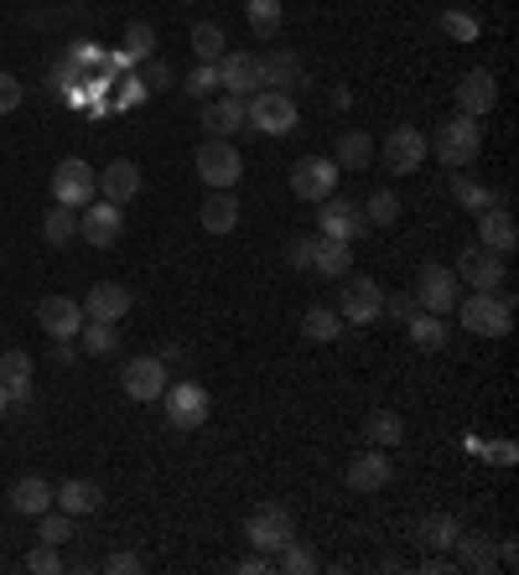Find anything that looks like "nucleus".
Returning a JSON list of instances; mask_svg holds the SVG:
<instances>
[{
  "mask_svg": "<svg viewBox=\"0 0 519 575\" xmlns=\"http://www.w3.org/2000/svg\"><path fill=\"white\" fill-rule=\"evenodd\" d=\"M36 524H42V544H68L73 540V513H63V508H57V513H36Z\"/></svg>",
  "mask_w": 519,
  "mask_h": 575,
  "instance_id": "79ce46f5",
  "label": "nucleus"
},
{
  "mask_svg": "<svg viewBox=\"0 0 519 575\" xmlns=\"http://www.w3.org/2000/svg\"><path fill=\"white\" fill-rule=\"evenodd\" d=\"M219 88V73H213V63H198V68L182 78V94H192V99H208Z\"/></svg>",
  "mask_w": 519,
  "mask_h": 575,
  "instance_id": "a18cd8bd",
  "label": "nucleus"
},
{
  "mask_svg": "<svg viewBox=\"0 0 519 575\" xmlns=\"http://www.w3.org/2000/svg\"><path fill=\"white\" fill-rule=\"evenodd\" d=\"M161 409L177 430H198V425H208V390L198 379H177L161 390Z\"/></svg>",
  "mask_w": 519,
  "mask_h": 575,
  "instance_id": "39448f33",
  "label": "nucleus"
},
{
  "mask_svg": "<svg viewBox=\"0 0 519 575\" xmlns=\"http://www.w3.org/2000/svg\"><path fill=\"white\" fill-rule=\"evenodd\" d=\"M240 571H244V575H271V571H276V560H271V555H250Z\"/></svg>",
  "mask_w": 519,
  "mask_h": 575,
  "instance_id": "6e6d98bb",
  "label": "nucleus"
},
{
  "mask_svg": "<svg viewBox=\"0 0 519 575\" xmlns=\"http://www.w3.org/2000/svg\"><path fill=\"white\" fill-rule=\"evenodd\" d=\"M301 338H311V342L343 338V317H338V311H328V306H311L307 317H301Z\"/></svg>",
  "mask_w": 519,
  "mask_h": 575,
  "instance_id": "58836bf2",
  "label": "nucleus"
},
{
  "mask_svg": "<svg viewBox=\"0 0 519 575\" xmlns=\"http://www.w3.org/2000/svg\"><path fill=\"white\" fill-rule=\"evenodd\" d=\"M0 384L11 394V405H32V358L0 353Z\"/></svg>",
  "mask_w": 519,
  "mask_h": 575,
  "instance_id": "cd10ccee",
  "label": "nucleus"
},
{
  "mask_svg": "<svg viewBox=\"0 0 519 575\" xmlns=\"http://www.w3.org/2000/svg\"><path fill=\"white\" fill-rule=\"evenodd\" d=\"M198 223L208 234H234L240 228V198H229V187H213V198L198 203Z\"/></svg>",
  "mask_w": 519,
  "mask_h": 575,
  "instance_id": "a878e982",
  "label": "nucleus"
},
{
  "mask_svg": "<svg viewBox=\"0 0 519 575\" xmlns=\"http://www.w3.org/2000/svg\"><path fill=\"white\" fill-rule=\"evenodd\" d=\"M11 508L27 513V519L47 513V508H52V482H42V477H21L17 488H11Z\"/></svg>",
  "mask_w": 519,
  "mask_h": 575,
  "instance_id": "473e14b6",
  "label": "nucleus"
},
{
  "mask_svg": "<svg viewBox=\"0 0 519 575\" xmlns=\"http://www.w3.org/2000/svg\"><path fill=\"white\" fill-rule=\"evenodd\" d=\"M213 73H219V88H229L234 99H250L255 88H265V73H260L255 52H224V57L213 63Z\"/></svg>",
  "mask_w": 519,
  "mask_h": 575,
  "instance_id": "dca6fc26",
  "label": "nucleus"
},
{
  "mask_svg": "<svg viewBox=\"0 0 519 575\" xmlns=\"http://www.w3.org/2000/svg\"><path fill=\"white\" fill-rule=\"evenodd\" d=\"M244 17H250V32L255 36H276L280 21H286V6L280 0H244Z\"/></svg>",
  "mask_w": 519,
  "mask_h": 575,
  "instance_id": "c9c22d12",
  "label": "nucleus"
},
{
  "mask_svg": "<svg viewBox=\"0 0 519 575\" xmlns=\"http://www.w3.org/2000/svg\"><path fill=\"white\" fill-rule=\"evenodd\" d=\"M260 73H265V84L280 88V94H296V88L307 84V73H301V57H296V52H271V57H260Z\"/></svg>",
  "mask_w": 519,
  "mask_h": 575,
  "instance_id": "bb28decb",
  "label": "nucleus"
},
{
  "mask_svg": "<svg viewBox=\"0 0 519 575\" xmlns=\"http://www.w3.org/2000/svg\"><path fill=\"white\" fill-rule=\"evenodd\" d=\"M244 534H250V544H255L260 555H276L286 540H296V524H292V508L280 503H260L255 513H250V524H244Z\"/></svg>",
  "mask_w": 519,
  "mask_h": 575,
  "instance_id": "423d86ee",
  "label": "nucleus"
},
{
  "mask_svg": "<svg viewBox=\"0 0 519 575\" xmlns=\"http://www.w3.org/2000/svg\"><path fill=\"white\" fill-rule=\"evenodd\" d=\"M78 306H84V322H115L120 327L125 317H130V290H125L120 280H99Z\"/></svg>",
  "mask_w": 519,
  "mask_h": 575,
  "instance_id": "f3484780",
  "label": "nucleus"
},
{
  "mask_svg": "<svg viewBox=\"0 0 519 575\" xmlns=\"http://www.w3.org/2000/svg\"><path fill=\"white\" fill-rule=\"evenodd\" d=\"M359 213H363V223H374V228H390V223L400 219V198L390 192V187H374V192H369V203H359Z\"/></svg>",
  "mask_w": 519,
  "mask_h": 575,
  "instance_id": "e433bc0d",
  "label": "nucleus"
},
{
  "mask_svg": "<svg viewBox=\"0 0 519 575\" xmlns=\"http://www.w3.org/2000/svg\"><path fill=\"white\" fill-rule=\"evenodd\" d=\"M94 198H99V171L88 167V161H78V156L57 161V171H52V203L88 207Z\"/></svg>",
  "mask_w": 519,
  "mask_h": 575,
  "instance_id": "20e7f679",
  "label": "nucleus"
},
{
  "mask_svg": "<svg viewBox=\"0 0 519 575\" xmlns=\"http://www.w3.org/2000/svg\"><path fill=\"white\" fill-rule=\"evenodd\" d=\"M457 317H463V327L478 332V338H509V327H515V301L499 296V290H473V296H457Z\"/></svg>",
  "mask_w": 519,
  "mask_h": 575,
  "instance_id": "f257e3e1",
  "label": "nucleus"
},
{
  "mask_svg": "<svg viewBox=\"0 0 519 575\" xmlns=\"http://www.w3.org/2000/svg\"><path fill=\"white\" fill-rule=\"evenodd\" d=\"M99 198H104V203H115V207L136 203V198H140V167H136V161L115 156V161L99 171Z\"/></svg>",
  "mask_w": 519,
  "mask_h": 575,
  "instance_id": "4be33fe9",
  "label": "nucleus"
},
{
  "mask_svg": "<svg viewBox=\"0 0 519 575\" xmlns=\"http://www.w3.org/2000/svg\"><path fill=\"white\" fill-rule=\"evenodd\" d=\"M182 6H192V0H182Z\"/></svg>",
  "mask_w": 519,
  "mask_h": 575,
  "instance_id": "bf43d9fd",
  "label": "nucleus"
},
{
  "mask_svg": "<svg viewBox=\"0 0 519 575\" xmlns=\"http://www.w3.org/2000/svg\"><path fill=\"white\" fill-rule=\"evenodd\" d=\"M125 52H130L136 63H146V57L156 52V32L146 26V21H130V26H125Z\"/></svg>",
  "mask_w": 519,
  "mask_h": 575,
  "instance_id": "c03bdc74",
  "label": "nucleus"
},
{
  "mask_svg": "<svg viewBox=\"0 0 519 575\" xmlns=\"http://www.w3.org/2000/svg\"><path fill=\"white\" fill-rule=\"evenodd\" d=\"M405 338H411L421 353H436V348H447V322L432 317V311H415V317H405Z\"/></svg>",
  "mask_w": 519,
  "mask_h": 575,
  "instance_id": "7c9ffc66",
  "label": "nucleus"
},
{
  "mask_svg": "<svg viewBox=\"0 0 519 575\" xmlns=\"http://www.w3.org/2000/svg\"><path fill=\"white\" fill-rule=\"evenodd\" d=\"M198 182H208V187H234L244 177V156L229 146V140H213L208 136L203 146H198Z\"/></svg>",
  "mask_w": 519,
  "mask_h": 575,
  "instance_id": "6e6552de",
  "label": "nucleus"
},
{
  "mask_svg": "<svg viewBox=\"0 0 519 575\" xmlns=\"http://www.w3.org/2000/svg\"><path fill=\"white\" fill-rule=\"evenodd\" d=\"M36 322H42V332L52 342H73L84 332V306L73 301V296H42L36 301Z\"/></svg>",
  "mask_w": 519,
  "mask_h": 575,
  "instance_id": "4468645a",
  "label": "nucleus"
},
{
  "mask_svg": "<svg viewBox=\"0 0 519 575\" xmlns=\"http://www.w3.org/2000/svg\"><path fill=\"white\" fill-rule=\"evenodd\" d=\"M515 560H519V544L504 540V544H499V565H504V571H515Z\"/></svg>",
  "mask_w": 519,
  "mask_h": 575,
  "instance_id": "4d7b16f0",
  "label": "nucleus"
},
{
  "mask_svg": "<svg viewBox=\"0 0 519 575\" xmlns=\"http://www.w3.org/2000/svg\"><path fill=\"white\" fill-rule=\"evenodd\" d=\"M488 461H494V467H509V461H515V440H494V446H488Z\"/></svg>",
  "mask_w": 519,
  "mask_h": 575,
  "instance_id": "5fc2aeb1",
  "label": "nucleus"
},
{
  "mask_svg": "<svg viewBox=\"0 0 519 575\" xmlns=\"http://www.w3.org/2000/svg\"><path fill=\"white\" fill-rule=\"evenodd\" d=\"M311 270L328 275V280H348L353 270V249H348L343 238H317V254H311Z\"/></svg>",
  "mask_w": 519,
  "mask_h": 575,
  "instance_id": "c85d7f7f",
  "label": "nucleus"
},
{
  "mask_svg": "<svg viewBox=\"0 0 519 575\" xmlns=\"http://www.w3.org/2000/svg\"><path fill=\"white\" fill-rule=\"evenodd\" d=\"M120 390L130 394V400H140V405H156L161 400V390H167V363L161 358H130L120 369Z\"/></svg>",
  "mask_w": 519,
  "mask_h": 575,
  "instance_id": "2eb2a0df",
  "label": "nucleus"
},
{
  "mask_svg": "<svg viewBox=\"0 0 519 575\" xmlns=\"http://www.w3.org/2000/svg\"><path fill=\"white\" fill-rule=\"evenodd\" d=\"M84 353L88 358H104V353H115V342H120V332H115V322H84Z\"/></svg>",
  "mask_w": 519,
  "mask_h": 575,
  "instance_id": "a19ab883",
  "label": "nucleus"
},
{
  "mask_svg": "<svg viewBox=\"0 0 519 575\" xmlns=\"http://www.w3.org/2000/svg\"><path fill=\"white\" fill-rule=\"evenodd\" d=\"M442 32L457 36V42H478V21L467 11H442Z\"/></svg>",
  "mask_w": 519,
  "mask_h": 575,
  "instance_id": "49530a36",
  "label": "nucleus"
},
{
  "mask_svg": "<svg viewBox=\"0 0 519 575\" xmlns=\"http://www.w3.org/2000/svg\"><path fill=\"white\" fill-rule=\"evenodd\" d=\"M27 571H36V575H57V571H63V560H57V544H36L32 555H27Z\"/></svg>",
  "mask_w": 519,
  "mask_h": 575,
  "instance_id": "09e8293b",
  "label": "nucleus"
},
{
  "mask_svg": "<svg viewBox=\"0 0 519 575\" xmlns=\"http://www.w3.org/2000/svg\"><path fill=\"white\" fill-rule=\"evenodd\" d=\"M6 409H11V394H6V384H0V415H6Z\"/></svg>",
  "mask_w": 519,
  "mask_h": 575,
  "instance_id": "13d9d810",
  "label": "nucleus"
},
{
  "mask_svg": "<svg viewBox=\"0 0 519 575\" xmlns=\"http://www.w3.org/2000/svg\"><path fill=\"white\" fill-rule=\"evenodd\" d=\"M192 52H198V63H219V57H224V26H219V21H198V26H192Z\"/></svg>",
  "mask_w": 519,
  "mask_h": 575,
  "instance_id": "4c0bfd02",
  "label": "nucleus"
},
{
  "mask_svg": "<svg viewBox=\"0 0 519 575\" xmlns=\"http://www.w3.org/2000/svg\"><path fill=\"white\" fill-rule=\"evenodd\" d=\"M146 88H151V94H161V88H172V68H167V63H161V57H146Z\"/></svg>",
  "mask_w": 519,
  "mask_h": 575,
  "instance_id": "3c124183",
  "label": "nucleus"
},
{
  "mask_svg": "<svg viewBox=\"0 0 519 575\" xmlns=\"http://www.w3.org/2000/svg\"><path fill=\"white\" fill-rule=\"evenodd\" d=\"M271 560H276V571H280V575H311V571H317V555H311V550H307L301 540H286Z\"/></svg>",
  "mask_w": 519,
  "mask_h": 575,
  "instance_id": "ea45409f",
  "label": "nucleus"
},
{
  "mask_svg": "<svg viewBox=\"0 0 519 575\" xmlns=\"http://www.w3.org/2000/svg\"><path fill=\"white\" fill-rule=\"evenodd\" d=\"M104 571H109V575H136L140 571V555H130V550H115V555L104 560Z\"/></svg>",
  "mask_w": 519,
  "mask_h": 575,
  "instance_id": "603ef678",
  "label": "nucleus"
},
{
  "mask_svg": "<svg viewBox=\"0 0 519 575\" xmlns=\"http://www.w3.org/2000/svg\"><path fill=\"white\" fill-rule=\"evenodd\" d=\"M73 234H78V207H47V219H42V238H47L52 249H63V244H73Z\"/></svg>",
  "mask_w": 519,
  "mask_h": 575,
  "instance_id": "f704fd0d",
  "label": "nucleus"
},
{
  "mask_svg": "<svg viewBox=\"0 0 519 575\" xmlns=\"http://www.w3.org/2000/svg\"><path fill=\"white\" fill-rule=\"evenodd\" d=\"M421 540L432 544V550H452V540H457V519H452V513L426 519V524H421Z\"/></svg>",
  "mask_w": 519,
  "mask_h": 575,
  "instance_id": "37998d69",
  "label": "nucleus"
},
{
  "mask_svg": "<svg viewBox=\"0 0 519 575\" xmlns=\"http://www.w3.org/2000/svg\"><path fill=\"white\" fill-rule=\"evenodd\" d=\"M317 219H322V238H343V244H353V238L363 234L359 203H348V198H338V192L317 203Z\"/></svg>",
  "mask_w": 519,
  "mask_h": 575,
  "instance_id": "aec40b11",
  "label": "nucleus"
},
{
  "mask_svg": "<svg viewBox=\"0 0 519 575\" xmlns=\"http://www.w3.org/2000/svg\"><path fill=\"white\" fill-rule=\"evenodd\" d=\"M452 550H457V565H463V571H473V575L499 571V544L488 540V534H463V529H457Z\"/></svg>",
  "mask_w": 519,
  "mask_h": 575,
  "instance_id": "393cba45",
  "label": "nucleus"
},
{
  "mask_svg": "<svg viewBox=\"0 0 519 575\" xmlns=\"http://www.w3.org/2000/svg\"><path fill=\"white\" fill-rule=\"evenodd\" d=\"M338 317H343L348 327H369L384 317V290L380 280H369V275H353L343 286V296H338Z\"/></svg>",
  "mask_w": 519,
  "mask_h": 575,
  "instance_id": "0eeeda50",
  "label": "nucleus"
},
{
  "mask_svg": "<svg viewBox=\"0 0 519 575\" xmlns=\"http://www.w3.org/2000/svg\"><path fill=\"white\" fill-rule=\"evenodd\" d=\"M125 234V207H115V203H88V207H78V238L84 244H94V249H115V238Z\"/></svg>",
  "mask_w": 519,
  "mask_h": 575,
  "instance_id": "f8f14e48",
  "label": "nucleus"
},
{
  "mask_svg": "<svg viewBox=\"0 0 519 575\" xmlns=\"http://www.w3.org/2000/svg\"><path fill=\"white\" fill-rule=\"evenodd\" d=\"M452 203L467 207V213H484V207H494L499 198H494V192H488L473 171H457V177H452Z\"/></svg>",
  "mask_w": 519,
  "mask_h": 575,
  "instance_id": "72a5a7b5",
  "label": "nucleus"
},
{
  "mask_svg": "<svg viewBox=\"0 0 519 575\" xmlns=\"http://www.w3.org/2000/svg\"><path fill=\"white\" fill-rule=\"evenodd\" d=\"M21 99H27V88L17 84V73H6V68H0V115H17Z\"/></svg>",
  "mask_w": 519,
  "mask_h": 575,
  "instance_id": "de8ad7c7",
  "label": "nucleus"
},
{
  "mask_svg": "<svg viewBox=\"0 0 519 575\" xmlns=\"http://www.w3.org/2000/svg\"><path fill=\"white\" fill-rule=\"evenodd\" d=\"M457 286H473V290H504L509 270H504V254L484 249V244H473V249L457 254Z\"/></svg>",
  "mask_w": 519,
  "mask_h": 575,
  "instance_id": "1a4fd4ad",
  "label": "nucleus"
},
{
  "mask_svg": "<svg viewBox=\"0 0 519 575\" xmlns=\"http://www.w3.org/2000/svg\"><path fill=\"white\" fill-rule=\"evenodd\" d=\"M52 503L73 513V519H84V513H99L104 508V488L99 482H88V477H68L63 488H52Z\"/></svg>",
  "mask_w": 519,
  "mask_h": 575,
  "instance_id": "5701e85b",
  "label": "nucleus"
},
{
  "mask_svg": "<svg viewBox=\"0 0 519 575\" xmlns=\"http://www.w3.org/2000/svg\"><path fill=\"white\" fill-rule=\"evenodd\" d=\"M343 477H348V488L369 498V492H384V488H390L395 467H390V457H384L380 446H369V451H359V457L348 461V472H343Z\"/></svg>",
  "mask_w": 519,
  "mask_h": 575,
  "instance_id": "a211bd4d",
  "label": "nucleus"
},
{
  "mask_svg": "<svg viewBox=\"0 0 519 575\" xmlns=\"http://www.w3.org/2000/svg\"><path fill=\"white\" fill-rule=\"evenodd\" d=\"M311 254H317V238H292L286 244V265L292 270H311Z\"/></svg>",
  "mask_w": 519,
  "mask_h": 575,
  "instance_id": "8fccbe9b",
  "label": "nucleus"
},
{
  "mask_svg": "<svg viewBox=\"0 0 519 575\" xmlns=\"http://www.w3.org/2000/svg\"><path fill=\"white\" fill-rule=\"evenodd\" d=\"M478 244L509 259V254H515V244H519V223H515V213H509V207H499V203L484 207V213H478Z\"/></svg>",
  "mask_w": 519,
  "mask_h": 575,
  "instance_id": "412c9836",
  "label": "nucleus"
},
{
  "mask_svg": "<svg viewBox=\"0 0 519 575\" xmlns=\"http://www.w3.org/2000/svg\"><path fill=\"white\" fill-rule=\"evenodd\" d=\"M292 192L301 203H322L338 192V167H332L328 156H301L292 167Z\"/></svg>",
  "mask_w": 519,
  "mask_h": 575,
  "instance_id": "9b49d317",
  "label": "nucleus"
},
{
  "mask_svg": "<svg viewBox=\"0 0 519 575\" xmlns=\"http://www.w3.org/2000/svg\"><path fill=\"white\" fill-rule=\"evenodd\" d=\"M244 125L260 130V136H292L296 125H301V115H296L292 94H280V88H255V94H250V119H244Z\"/></svg>",
  "mask_w": 519,
  "mask_h": 575,
  "instance_id": "7ed1b4c3",
  "label": "nucleus"
},
{
  "mask_svg": "<svg viewBox=\"0 0 519 575\" xmlns=\"http://www.w3.org/2000/svg\"><path fill=\"white\" fill-rule=\"evenodd\" d=\"M384 311H390V317H400V322H405V317H415L421 306H415V296H411V290H405V296H395V301H384Z\"/></svg>",
  "mask_w": 519,
  "mask_h": 575,
  "instance_id": "864d4df0",
  "label": "nucleus"
},
{
  "mask_svg": "<svg viewBox=\"0 0 519 575\" xmlns=\"http://www.w3.org/2000/svg\"><path fill=\"white\" fill-rule=\"evenodd\" d=\"M426 136L415 130V125H395L390 130V140H384V171L390 177H411V171H421L426 167Z\"/></svg>",
  "mask_w": 519,
  "mask_h": 575,
  "instance_id": "9d476101",
  "label": "nucleus"
},
{
  "mask_svg": "<svg viewBox=\"0 0 519 575\" xmlns=\"http://www.w3.org/2000/svg\"><path fill=\"white\" fill-rule=\"evenodd\" d=\"M244 119H250V99H213V104H203V130L213 140H229L234 130H244Z\"/></svg>",
  "mask_w": 519,
  "mask_h": 575,
  "instance_id": "b1692460",
  "label": "nucleus"
},
{
  "mask_svg": "<svg viewBox=\"0 0 519 575\" xmlns=\"http://www.w3.org/2000/svg\"><path fill=\"white\" fill-rule=\"evenodd\" d=\"M415 306L421 311H432V317H447L452 306H457V275L447 265H426V270L415 275Z\"/></svg>",
  "mask_w": 519,
  "mask_h": 575,
  "instance_id": "ddd939ff",
  "label": "nucleus"
},
{
  "mask_svg": "<svg viewBox=\"0 0 519 575\" xmlns=\"http://www.w3.org/2000/svg\"><path fill=\"white\" fill-rule=\"evenodd\" d=\"M374 161V140L363 136V130H343L338 136V156H332V167L338 171H363Z\"/></svg>",
  "mask_w": 519,
  "mask_h": 575,
  "instance_id": "2f4dec72",
  "label": "nucleus"
},
{
  "mask_svg": "<svg viewBox=\"0 0 519 575\" xmlns=\"http://www.w3.org/2000/svg\"><path fill=\"white\" fill-rule=\"evenodd\" d=\"M457 115H473V119H484L494 104H499V84H494V73L488 68H473L463 73V84H457Z\"/></svg>",
  "mask_w": 519,
  "mask_h": 575,
  "instance_id": "6ab92c4d",
  "label": "nucleus"
},
{
  "mask_svg": "<svg viewBox=\"0 0 519 575\" xmlns=\"http://www.w3.org/2000/svg\"><path fill=\"white\" fill-rule=\"evenodd\" d=\"M363 440H369V446H400V440H405V420H400L395 409H369V415H363Z\"/></svg>",
  "mask_w": 519,
  "mask_h": 575,
  "instance_id": "c756f323",
  "label": "nucleus"
},
{
  "mask_svg": "<svg viewBox=\"0 0 519 575\" xmlns=\"http://www.w3.org/2000/svg\"><path fill=\"white\" fill-rule=\"evenodd\" d=\"M426 146H436L442 167L467 171L473 161H478V151H484V125H478L473 115H452V119L436 125V140H426Z\"/></svg>",
  "mask_w": 519,
  "mask_h": 575,
  "instance_id": "f03ea898",
  "label": "nucleus"
}]
</instances>
